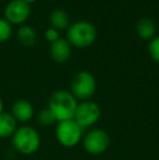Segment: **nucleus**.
Returning <instances> with one entry per match:
<instances>
[{
	"label": "nucleus",
	"instance_id": "obj_12",
	"mask_svg": "<svg viewBox=\"0 0 159 160\" xmlns=\"http://www.w3.org/2000/svg\"><path fill=\"white\" fill-rule=\"evenodd\" d=\"M49 22H50L51 28H56L58 31L68 28L70 25V17L68 12L63 9H55L51 11L49 15Z\"/></svg>",
	"mask_w": 159,
	"mask_h": 160
},
{
	"label": "nucleus",
	"instance_id": "obj_9",
	"mask_svg": "<svg viewBox=\"0 0 159 160\" xmlns=\"http://www.w3.org/2000/svg\"><path fill=\"white\" fill-rule=\"evenodd\" d=\"M72 55V45L69 42L67 38L60 37L58 40L51 42L50 45V56L56 62H66L70 59Z\"/></svg>",
	"mask_w": 159,
	"mask_h": 160
},
{
	"label": "nucleus",
	"instance_id": "obj_19",
	"mask_svg": "<svg viewBox=\"0 0 159 160\" xmlns=\"http://www.w3.org/2000/svg\"><path fill=\"white\" fill-rule=\"evenodd\" d=\"M3 112V101H2L1 97H0V114Z\"/></svg>",
	"mask_w": 159,
	"mask_h": 160
},
{
	"label": "nucleus",
	"instance_id": "obj_20",
	"mask_svg": "<svg viewBox=\"0 0 159 160\" xmlns=\"http://www.w3.org/2000/svg\"><path fill=\"white\" fill-rule=\"evenodd\" d=\"M25 2H27L28 4H31V3H33V2H35V1H37V0H24Z\"/></svg>",
	"mask_w": 159,
	"mask_h": 160
},
{
	"label": "nucleus",
	"instance_id": "obj_17",
	"mask_svg": "<svg viewBox=\"0 0 159 160\" xmlns=\"http://www.w3.org/2000/svg\"><path fill=\"white\" fill-rule=\"evenodd\" d=\"M38 121L42 125H51L56 122V118L49 109H44L39 112Z\"/></svg>",
	"mask_w": 159,
	"mask_h": 160
},
{
	"label": "nucleus",
	"instance_id": "obj_10",
	"mask_svg": "<svg viewBox=\"0 0 159 160\" xmlns=\"http://www.w3.org/2000/svg\"><path fill=\"white\" fill-rule=\"evenodd\" d=\"M11 114L17 120V122H27L34 116V108L30 101L20 99L13 103Z\"/></svg>",
	"mask_w": 159,
	"mask_h": 160
},
{
	"label": "nucleus",
	"instance_id": "obj_4",
	"mask_svg": "<svg viewBox=\"0 0 159 160\" xmlns=\"http://www.w3.org/2000/svg\"><path fill=\"white\" fill-rule=\"evenodd\" d=\"M70 93L75 99L89 100L96 91V80L92 73L87 71H80L73 76L71 81Z\"/></svg>",
	"mask_w": 159,
	"mask_h": 160
},
{
	"label": "nucleus",
	"instance_id": "obj_1",
	"mask_svg": "<svg viewBox=\"0 0 159 160\" xmlns=\"http://www.w3.org/2000/svg\"><path fill=\"white\" fill-rule=\"evenodd\" d=\"M77 107V99L70 92L60 89L55 92L49 99L48 109L52 112L58 122L74 119Z\"/></svg>",
	"mask_w": 159,
	"mask_h": 160
},
{
	"label": "nucleus",
	"instance_id": "obj_3",
	"mask_svg": "<svg viewBox=\"0 0 159 160\" xmlns=\"http://www.w3.org/2000/svg\"><path fill=\"white\" fill-rule=\"evenodd\" d=\"M12 143L19 152L23 155H32L38 150L40 137L35 128L25 125L17 128L12 135Z\"/></svg>",
	"mask_w": 159,
	"mask_h": 160
},
{
	"label": "nucleus",
	"instance_id": "obj_5",
	"mask_svg": "<svg viewBox=\"0 0 159 160\" xmlns=\"http://www.w3.org/2000/svg\"><path fill=\"white\" fill-rule=\"evenodd\" d=\"M83 128L75 122L74 119L60 121L56 128L57 139L64 147H73L80 143Z\"/></svg>",
	"mask_w": 159,
	"mask_h": 160
},
{
	"label": "nucleus",
	"instance_id": "obj_2",
	"mask_svg": "<svg viewBox=\"0 0 159 160\" xmlns=\"http://www.w3.org/2000/svg\"><path fill=\"white\" fill-rule=\"evenodd\" d=\"M97 38V28L92 22L81 20L70 23L67 28V39L72 46L85 48L94 44Z\"/></svg>",
	"mask_w": 159,
	"mask_h": 160
},
{
	"label": "nucleus",
	"instance_id": "obj_13",
	"mask_svg": "<svg viewBox=\"0 0 159 160\" xmlns=\"http://www.w3.org/2000/svg\"><path fill=\"white\" fill-rule=\"evenodd\" d=\"M17 120L11 113L2 112L0 114V137L7 138L14 134L17 131Z\"/></svg>",
	"mask_w": 159,
	"mask_h": 160
},
{
	"label": "nucleus",
	"instance_id": "obj_15",
	"mask_svg": "<svg viewBox=\"0 0 159 160\" xmlns=\"http://www.w3.org/2000/svg\"><path fill=\"white\" fill-rule=\"evenodd\" d=\"M12 35V24L9 23L4 18H0V44L10 39Z\"/></svg>",
	"mask_w": 159,
	"mask_h": 160
},
{
	"label": "nucleus",
	"instance_id": "obj_18",
	"mask_svg": "<svg viewBox=\"0 0 159 160\" xmlns=\"http://www.w3.org/2000/svg\"><path fill=\"white\" fill-rule=\"evenodd\" d=\"M45 38H46L48 42H50V44L53 42H56V40H58L60 38L59 31L50 26V28H48L46 31H45Z\"/></svg>",
	"mask_w": 159,
	"mask_h": 160
},
{
	"label": "nucleus",
	"instance_id": "obj_14",
	"mask_svg": "<svg viewBox=\"0 0 159 160\" xmlns=\"http://www.w3.org/2000/svg\"><path fill=\"white\" fill-rule=\"evenodd\" d=\"M17 42L23 46H33L36 42V31L30 25H21L17 32Z\"/></svg>",
	"mask_w": 159,
	"mask_h": 160
},
{
	"label": "nucleus",
	"instance_id": "obj_16",
	"mask_svg": "<svg viewBox=\"0 0 159 160\" xmlns=\"http://www.w3.org/2000/svg\"><path fill=\"white\" fill-rule=\"evenodd\" d=\"M148 53L154 61L159 63V36H155L149 40Z\"/></svg>",
	"mask_w": 159,
	"mask_h": 160
},
{
	"label": "nucleus",
	"instance_id": "obj_7",
	"mask_svg": "<svg viewBox=\"0 0 159 160\" xmlns=\"http://www.w3.org/2000/svg\"><path fill=\"white\" fill-rule=\"evenodd\" d=\"M100 117V108L96 102L91 100H84L77 103L75 110L74 120L82 128L94 125Z\"/></svg>",
	"mask_w": 159,
	"mask_h": 160
},
{
	"label": "nucleus",
	"instance_id": "obj_6",
	"mask_svg": "<svg viewBox=\"0 0 159 160\" xmlns=\"http://www.w3.org/2000/svg\"><path fill=\"white\" fill-rule=\"evenodd\" d=\"M4 19L11 24L23 25L31 15V4L24 0H10L3 10Z\"/></svg>",
	"mask_w": 159,
	"mask_h": 160
},
{
	"label": "nucleus",
	"instance_id": "obj_8",
	"mask_svg": "<svg viewBox=\"0 0 159 160\" xmlns=\"http://www.w3.org/2000/svg\"><path fill=\"white\" fill-rule=\"evenodd\" d=\"M84 148L87 152L92 155H99L106 152L110 144L109 135L100 128L89 131L84 137Z\"/></svg>",
	"mask_w": 159,
	"mask_h": 160
},
{
	"label": "nucleus",
	"instance_id": "obj_11",
	"mask_svg": "<svg viewBox=\"0 0 159 160\" xmlns=\"http://www.w3.org/2000/svg\"><path fill=\"white\" fill-rule=\"evenodd\" d=\"M136 33L138 37L145 40H151L156 35V24L151 18H142L136 23Z\"/></svg>",
	"mask_w": 159,
	"mask_h": 160
}]
</instances>
